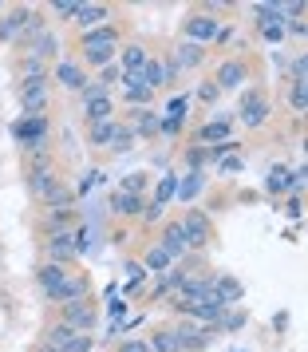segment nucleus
Returning <instances> with one entry per match:
<instances>
[{
    "instance_id": "423d86ee",
    "label": "nucleus",
    "mask_w": 308,
    "mask_h": 352,
    "mask_svg": "<svg viewBox=\"0 0 308 352\" xmlns=\"http://www.w3.org/2000/svg\"><path fill=\"white\" fill-rule=\"evenodd\" d=\"M75 250H80V234L71 230V234H51L44 238V254H48L51 265H71L75 261Z\"/></svg>"
},
{
    "instance_id": "20e7f679",
    "label": "nucleus",
    "mask_w": 308,
    "mask_h": 352,
    "mask_svg": "<svg viewBox=\"0 0 308 352\" xmlns=\"http://www.w3.org/2000/svg\"><path fill=\"white\" fill-rule=\"evenodd\" d=\"M60 324H67L71 333H91L99 324V313L91 309L87 301H71V305H60Z\"/></svg>"
},
{
    "instance_id": "a878e982",
    "label": "nucleus",
    "mask_w": 308,
    "mask_h": 352,
    "mask_svg": "<svg viewBox=\"0 0 308 352\" xmlns=\"http://www.w3.org/2000/svg\"><path fill=\"white\" fill-rule=\"evenodd\" d=\"M139 76H143V83H146V91H150V96H154V91L166 83V72H163V64H158V60H146Z\"/></svg>"
},
{
    "instance_id": "393cba45",
    "label": "nucleus",
    "mask_w": 308,
    "mask_h": 352,
    "mask_svg": "<svg viewBox=\"0 0 308 352\" xmlns=\"http://www.w3.org/2000/svg\"><path fill=\"white\" fill-rule=\"evenodd\" d=\"M67 273H71L67 265H51V261H44V265H40V273H36V281H40V289L48 293V289H56L60 281H64Z\"/></svg>"
},
{
    "instance_id": "a18cd8bd",
    "label": "nucleus",
    "mask_w": 308,
    "mask_h": 352,
    "mask_svg": "<svg viewBox=\"0 0 308 352\" xmlns=\"http://www.w3.org/2000/svg\"><path fill=\"white\" fill-rule=\"evenodd\" d=\"M285 214H289V218H296V222H300V214H305V198H300V194H292L289 202H285Z\"/></svg>"
},
{
    "instance_id": "f704fd0d",
    "label": "nucleus",
    "mask_w": 308,
    "mask_h": 352,
    "mask_svg": "<svg viewBox=\"0 0 308 352\" xmlns=\"http://www.w3.org/2000/svg\"><path fill=\"white\" fill-rule=\"evenodd\" d=\"M56 48H60V40H56L51 32H44V36H40V40L32 44V52H28V56H40V60H48V56H56Z\"/></svg>"
},
{
    "instance_id": "72a5a7b5",
    "label": "nucleus",
    "mask_w": 308,
    "mask_h": 352,
    "mask_svg": "<svg viewBox=\"0 0 308 352\" xmlns=\"http://www.w3.org/2000/svg\"><path fill=\"white\" fill-rule=\"evenodd\" d=\"M170 265H174V261H170V257H166L163 250H158V245H150V250H146V261H143V270H154V273H163V270H170Z\"/></svg>"
},
{
    "instance_id": "f257e3e1",
    "label": "nucleus",
    "mask_w": 308,
    "mask_h": 352,
    "mask_svg": "<svg viewBox=\"0 0 308 352\" xmlns=\"http://www.w3.org/2000/svg\"><path fill=\"white\" fill-rule=\"evenodd\" d=\"M119 52V28L115 24H103L95 32H83L80 36V60L91 67H107Z\"/></svg>"
},
{
    "instance_id": "bb28decb",
    "label": "nucleus",
    "mask_w": 308,
    "mask_h": 352,
    "mask_svg": "<svg viewBox=\"0 0 308 352\" xmlns=\"http://www.w3.org/2000/svg\"><path fill=\"white\" fill-rule=\"evenodd\" d=\"M150 352H182L174 329H158V333L150 336Z\"/></svg>"
},
{
    "instance_id": "a19ab883",
    "label": "nucleus",
    "mask_w": 308,
    "mask_h": 352,
    "mask_svg": "<svg viewBox=\"0 0 308 352\" xmlns=\"http://www.w3.org/2000/svg\"><path fill=\"white\" fill-rule=\"evenodd\" d=\"M127 273H130V293H139V289H143V281H146V270H143V261H139V265H134V261H130L127 265Z\"/></svg>"
},
{
    "instance_id": "aec40b11",
    "label": "nucleus",
    "mask_w": 308,
    "mask_h": 352,
    "mask_svg": "<svg viewBox=\"0 0 308 352\" xmlns=\"http://www.w3.org/2000/svg\"><path fill=\"white\" fill-rule=\"evenodd\" d=\"M111 214H119V218H143V198H139V194L115 190L111 194Z\"/></svg>"
},
{
    "instance_id": "9b49d317",
    "label": "nucleus",
    "mask_w": 308,
    "mask_h": 352,
    "mask_svg": "<svg viewBox=\"0 0 308 352\" xmlns=\"http://www.w3.org/2000/svg\"><path fill=\"white\" fill-rule=\"evenodd\" d=\"M12 135L24 146H44V139H48V119L44 115H28V119H20L16 127H12Z\"/></svg>"
},
{
    "instance_id": "412c9836",
    "label": "nucleus",
    "mask_w": 308,
    "mask_h": 352,
    "mask_svg": "<svg viewBox=\"0 0 308 352\" xmlns=\"http://www.w3.org/2000/svg\"><path fill=\"white\" fill-rule=\"evenodd\" d=\"M202 60H206V48H198V44H190V40H182L178 48H174V56H170V64L178 67H202Z\"/></svg>"
},
{
    "instance_id": "ea45409f",
    "label": "nucleus",
    "mask_w": 308,
    "mask_h": 352,
    "mask_svg": "<svg viewBox=\"0 0 308 352\" xmlns=\"http://www.w3.org/2000/svg\"><path fill=\"white\" fill-rule=\"evenodd\" d=\"M217 96H222V91L213 87V80H210V83H198V103H202V107H210V103H217Z\"/></svg>"
},
{
    "instance_id": "c03bdc74",
    "label": "nucleus",
    "mask_w": 308,
    "mask_h": 352,
    "mask_svg": "<svg viewBox=\"0 0 308 352\" xmlns=\"http://www.w3.org/2000/svg\"><path fill=\"white\" fill-rule=\"evenodd\" d=\"M292 83H308V60H305V56H296V60H292Z\"/></svg>"
},
{
    "instance_id": "4468645a",
    "label": "nucleus",
    "mask_w": 308,
    "mask_h": 352,
    "mask_svg": "<svg viewBox=\"0 0 308 352\" xmlns=\"http://www.w3.org/2000/svg\"><path fill=\"white\" fill-rule=\"evenodd\" d=\"M28 20H32V8H28V4H16L8 16L0 20V44H8V40H20V32L28 28Z\"/></svg>"
},
{
    "instance_id": "e433bc0d",
    "label": "nucleus",
    "mask_w": 308,
    "mask_h": 352,
    "mask_svg": "<svg viewBox=\"0 0 308 352\" xmlns=\"http://www.w3.org/2000/svg\"><path fill=\"white\" fill-rule=\"evenodd\" d=\"M32 76H48V64L40 56H24V80H32Z\"/></svg>"
},
{
    "instance_id": "4be33fe9",
    "label": "nucleus",
    "mask_w": 308,
    "mask_h": 352,
    "mask_svg": "<svg viewBox=\"0 0 308 352\" xmlns=\"http://www.w3.org/2000/svg\"><path fill=\"white\" fill-rule=\"evenodd\" d=\"M241 293H245V289H241V281H237V277H213V297L226 305V309L241 301Z\"/></svg>"
},
{
    "instance_id": "7c9ffc66",
    "label": "nucleus",
    "mask_w": 308,
    "mask_h": 352,
    "mask_svg": "<svg viewBox=\"0 0 308 352\" xmlns=\"http://www.w3.org/2000/svg\"><path fill=\"white\" fill-rule=\"evenodd\" d=\"M146 182H150V178H146L143 170H130V175H123V186H119V190H123V194H139V198H143Z\"/></svg>"
},
{
    "instance_id": "ddd939ff",
    "label": "nucleus",
    "mask_w": 308,
    "mask_h": 352,
    "mask_svg": "<svg viewBox=\"0 0 308 352\" xmlns=\"http://www.w3.org/2000/svg\"><path fill=\"white\" fill-rule=\"evenodd\" d=\"M245 80H249V67H245L241 60H226V64L217 67V76H213V87H217V91H233V87H241Z\"/></svg>"
},
{
    "instance_id": "473e14b6",
    "label": "nucleus",
    "mask_w": 308,
    "mask_h": 352,
    "mask_svg": "<svg viewBox=\"0 0 308 352\" xmlns=\"http://www.w3.org/2000/svg\"><path fill=\"white\" fill-rule=\"evenodd\" d=\"M289 107L296 115L308 111V83H292V87H289Z\"/></svg>"
},
{
    "instance_id": "f8f14e48",
    "label": "nucleus",
    "mask_w": 308,
    "mask_h": 352,
    "mask_svg": "<svg viewBox=\"0 0 308 352\" xmlns=\"http://www.w3.org/2000/svg\"><path fill=\"white\" fill-rule=\"evenodd\" d=\"M158 250H163L170 261H182V257L190 254V250H186V234H182V226H178V222L163 226V234H158Z\"/></svg>"
},
{
    "instance_id": "2eb2a0df",
    "label": "nucleus",
    "mask_w": 308,
    "mask_h": 352,
    "mask_svg": "<svg viewBox=\"0 0 308 352\" xmlns=\"http://www.w3.org/2000/svg\"><path fill=\"white\" fill-rule=\"evenodd\" d=\"M229 135H233V123H229V115H222V119H213V123H202L198 127V135H194V143L202 146V143H229Z\"/></svg>"
},
{
    "instance_id": "7ed1b4c3",
    "label": "nucleus",
    "mask_w": 308,
    "mask_h": 352,
    "mask_svg": "<svg viewBox=\"0 0 308 352\" xmlns=\"http://www.w3.org/2000/svg\"><path fill=\"white\" fill-rule=\"evenodd\" d=\"M48 76H32V80H20V107L24 115H44L48 111Z\"/></svg>"
},
{
    "instance_id": "a211bd4d",
    "label": "nucleus",
    "mask_w": 308,
    "mask_h": 352,
    "mask_svg": "<svg viewBox=\"0 0 308 352\" xmlns=\"http://www.w3.org/2000/svg\"><path fill=\"white\" fill-rule=\"evenodd\" d=\"M75 230V210H48L44 214V238L51 234H71Z\"/></svg>"
},
{
    "instance_id": "c85d7f7f",
    "label": "nucleus",
    "mask_w": 308,
    "mask_h": 352,
    "mask_svg": "<svg viewBox=\"0 0 308 352\" xmlns=\"http://www.w3.org/2000/svg\"><path fill=\"white\" fill-rule=\"evenodd\" d=\"M265 190H269V194L292 190V186H289V166H273V170H269V178H265Z\"/></svg>"
},
{
    "instance_id": "4c0bfd02",
    "label": "nucleus",
    "mask_w": 308,
    "mask_h": 352,
    "mask_svg": "<svg viewBox=\"0 0 308 352\" xmlns=\"http://www.w3.org/2000/svg\"><path fill=\"white\" fill-rule=\"evenodd\" d=\"M174 194H178V182H174V178H163V182H158V194H154V202H158V206H166Z\"/></svg>"
},
{
    "instance_id": "c756f323",
    "label": "nucleus",
    "mask_w": 308,
    "mask_h": 352,
    "mask_svg": "<svg viewBox=\"0 0 308 352\" xmlns=\"http://www.w3.org/2000/svg\"><path fill=\"white\" fill-rule=\"evenodd\" d=\"M146 60H150V56H146V48H139V44L123 48V72H143Z\"/></svg>"
},
{
    "instance_id": "1a4fd4ad",
    "label": "nucleus",
    "mask_w": 308,
    "mask_h": 352,
    "mask_svg": "<svg viewBox=\"0 0 308 352\" xmlns=\"http://www.w3.org/2000/svg\"><path fill=\"white\" fill-rule=\"evenodd\" d=\"M217 28H222V20L210 16V12H198V16L186 20V40L190 44H198V48H206L213 36H217Z\"/></svg>"
},
{
    "instance_id": "2f4dec72",
    "label": "nucleus",
    "mask_w": 308,
    "mask_h": 352,
    "mask_svg": "<svg viewBox=\"0 0 308 352\" xmlns=\"http://www.w3.org/2000/svg\"><path fill=\"white\" fill-rule=\"evenodd\" d=\"M123 96H127L130 107H146V103H150V91H146V83H123Z\"/></svg>"
},
{
    "instance_id": "b1692460",
    "label": "nucleus",
    "mask_w": 308,
    "mask_h": 352,
    "mask_svg": "<svg viewBox=\"0 0 308 352\" xmlns=\"http://www.w3.org/2000/svg\"><path fill=\"white\" fill-rule=\"evenodd\" d=\"M134 123H130V131H134V139H150V135H158V115L146 111V107H134Z\"/></svg>"
},
{
    "instance_id": "6e6552de",
    "label": "nucleus",
    "mask_w": 308,
    "mask_h": 352,
    "mask_svg": "<svg viewBox=\"0 0 308 352\" xmlns=\"http://www.w3.org/2000/svg\"><path fill=\"white\" fill-rule=\"evenodd\" d=\"M213 333H217V329H210V324H198V320H182L178 329H174V336H178V344L186 352H202L213 340Z\"/></svg>"
},
{
    "instance_id": "39448f33",
    "label": "nucleus",
    "mask_w": 308,
    "mask_h": 352,
    "mask_svg": "<svg viewBox=\"0 0 308 352\" xmlns=\"http://www.w3.org/2000/svg\"><path fill=\"white\" fill-rule=\"evenodd\" d=\"M87 293H91L87 277H83V273H67L64 281H60L56 289H48L44 297H48L51 305H71V301H87Z\"/></svg>"
},
{
    "instance_id": "9d476101",
    "label": "nucleus",
    "mask_w": 308,
    "mask_h": 352,
    "mask_svg": "<svg viewBox=\"0 0 308 352\" xmlns=\"http://www.w3.org/2000/svg\"><path fill=\"white\" fill-rule=\"evenodd\" d=\"M28 186H32V194L40 198V202H48L64 182H60V175H56V166L44 162V166H32V170H28Z\"/></svg>"
},
{
    "instance_id": "37998d69",
    "label": "nucleus",
    "mask_w": 308,
    "mask_h": 352,
    "mask_svg": "<svg viewBox=\"0 0 308 352\" xmlns=\"http://www.w3.org/2000/svg\"><path fill=\"white\" fill-rule=\"evenodd\" d=\"M198 186H202V175H194V170H190V175H186V182L178 186V194L186 198V202H190V198L198 194Z\"/></svg>"
},
{
    "instance_id": "79ce46f5",
    "label": "nucleus",
    "mask_w": 308,
    "mask_h": 352,
    "mask_svg": "<svg viewBox=\"0 0 308 352\" xmlns=\"http://www.w3.org/2000/svg\"><path fill=\"white\" fill-rule=\"evenodd\" d=\"M245 324V313H222V320H217V329H226V333H233V329H241Z\"/></svg>"
},
{
    "instance_id": "de8ad7c7",
    "label": "nucleus",
    "mask_w": 308,
    "mask_h": 352,
    "mask_svg": "<svg viewBox=\"0 0 308 352\" xmlns=\"http://www.w3.org/2000/svg\"><path fill=\"white\" fill-rule=\"evenodd\" d=\"M115 80H119V67H115V64H107L103 72H99V83H103L107 91H111V83H115Z\"/></svg>"
},
{
    "instance_id": "3c124183",
    "label": "nucleus",
    "mask_w": 308,
    "mask_h": 352,
    "mask_svg": "<svg viewBox=\"0 0 308 352\" xmlns=\"http://www.w3.org/2000/svg\"><path fill=\"white\" fill-rule=\"evenodd\" d=\"M44 352H51V349H44Z\"/></svg>"
},
{
    "instance_id": "f3484780",
    "label": "nucleus",
    "mask_w": 308,
    "mask_h": 352,
    "mask_svg": "<svg viewBox=\"0 0 308 352\" xmlns=\"http://www.w3.org/2000/svg\"><path fill=\"white\" fill-rule=\"evenodd\" d=\"M83 119H87V123H99V119H115V99H111V91L83 99Z\"/></svg>"
},
{
    "instance_id": "49530a36",
    "label": "nucleus",
    "mask_w": 308,
    "mask_h": 352,
    "mask_svg": "<svg viewBox=\"0 0 308 352\" xmlns=\"http://www.w3.org/2000/svg\"><path fill=\"white\" fill-rule=\"evenodd\" d=\"M75 8H80V0H60V4H51L56 16H75Z\"/></svg>"
},
{
    "instance_id": "8fccbe9b",
    "label": "nucleus",
    "mask_w": 308,
    "mask_h": 352,
    "mask_svg": "<svg viewBox=\"0 0 308 352\" xmlns=\"http://www.w3.org/2000/svg\"><path fill=\"white\" fill-rule=\"evenodd\" d=\"M285 28H289L292 36H305V20H285Z\"/></svg>"
},
{
    "instance_id": "6ab92c4d",
    "label": "nucleus",
    "mask_w": 308,
    "mask_h": 352,
    "mask_svg": "<svg viewBox=\"0 0 308 352\" xmlns=\"http://www.w3.org/2000/svg\"><path fill=\"white\" fill-rule=\"evenodd\" d=\"M119 119H99V123H87V143L91 146H111V139L119 135Z\"/></svg>"
},
{
    "instance_id": "c9c22d12",
    "label": "nucleus",
    "mask_w": 308,
    "mask_h": 352,
    "mask_svg": "<svg viewBox=\"0 0 308 352\" xmlns=\"http://www.w3.org/2000/svg\"><path fill=\"white\" fill-rule=\"evenodd\" d=\"M130 146H134V131H130V127H119V135L111 139V151H115V155H127Z\"/></svg>"
},
{
    "instance_id": "09e8293b",
    "label": "nucleus",
    "mask_w": 308,
    "mask_h": 352,
    "mask_svg": "<svg viewBox=\"0 0 308 352\" xmlns=\"http://www.w3.org/2000/svg\"><path fill=\"white\" fill-rule=\"evenodd\" d=\"M119 352H150V344H146V340H123Z\"/></svg>"
},
{
    "instance_id": "5701e85b",
    "label": "nucleus",
    "mask_w": 308,
    "mask_h": 352,
    "mask_svg": "<svg viewBox=\"0 0 308 352\" xmlns=\"http://www.w3.org/2000/svg\"><path fill=\"white\" fill-rule=\"evenodd\" d=\"M56 80L64 83L67 91H83V83H87V76H83L80 64H71V60H64V64H56Z\"/></svg>"
},
{
    "instance_id": "dca6fc26",
    "label": "nucleus",
    "mask_w": 308,
    "mask_h": 352,
    "mask_svg": "<svg viewBox=\"0 0 308 352\" xmlns=\"http://www.w3.org/2000/svg\"><path fill=\"white\" fill-rule=\"evenodd\" d=\"M107 20H111V8H107V4H83L80 0V8H75V24H80V28L95 32V28H103Z\"/></svg>"
},
{
    "instance_id": "f03ea898",
    "label": "nucleus",
    "mask_w": 308,
    "mask_h": 352,
    "mask_svg": "<svg viewBox=\"0 0 308 352\" xmlns=\"http://www.w3.org/2000/svg\"><path fill=\"white\" fill-rule=\"evenodd\" d=\"M182 226V234H186V250H206L213 238V230H210V218L202 214V210H186L178 218Z\"/></svg>"
},
{
    "instance_id": "cd10ccee",
    "label": "nucleus",
    "mask_w": 308,
    "mask_h": 352,
    "mask_svg": "<svg viewBox=\"0 0 308 352\" xmlns=\"http://www.w3.org/2000/svg\"><path fill=\"white\" fill-rule=\"evenodd\" d=\"M281 20H285L281 4H257V28H281Z\"/></svg>"
},
{
    "instance_id": "0eeeda50",
    "label": "nucleus",
    "mask_w": 308,
    "mask_h": 352,
    "mask_svg": "<svg viewBox=\"0 0 308 352\" xmlns=\"http://www.w3.org/2000/svg\"><path fill=\"white\" fill-rule=\"evenodd\" d=\"M237 119H241V127H265V119H269L265 91H245L241 107H237Z\"/></svg>"
},
{
    "instance_id": "58836bf2",
    "label": "nucleus",
    "mask_w": 308,
    "mask_h": 352,
    "mask_svg": "<svg viewBox=\"0 0 308 352\" xmlns=\"http://www.w3.org/2000/svg\"><path fill=\"white\" fill-rule=\"evenodd\" d=\"M186 162H190V170L198 175V170L210 162V151H202V146H190V151H186Z\"/></svg>"
}]
</instances>
